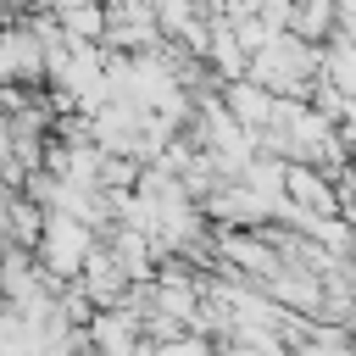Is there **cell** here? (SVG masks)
Listing matches in <instances>:
<instances>
[{
  "label": "cell",
  "mask_w": 356,
  "mask_h": 356,
  "mask_svg": "<svg viewBox=\"0 0 356 356\" xmlns=\"http://www.w3.org/2000/svg\"><path fill=\"white\" fill-rule=\"evenodd\" d=\"M234 356H284V350H278V345L267 339V345H250V350H234Z\"/></svg>",
  "instance_id": "obj_1"
}]
</instances>
